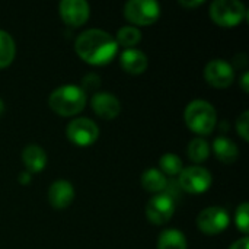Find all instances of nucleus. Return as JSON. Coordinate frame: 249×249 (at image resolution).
<instances>
[{"label": "nucleus", "mask_w": 249, "mask_h": 249, "mask_svg": "<svg viewBox=\"0 0 249 249\" xmlns=\"http://www.w3.org/2000/svg\"><path fill=\"white\" fill-rule=\"evenodd\" d=\"M74 50L83 61L93 66H102L115 57L118 44L111 34L102 29H88L77 36Z\"/></svg>", "instance_id": "nucleus-1"}, {"label": "nucleus", "mask_w": 249, "mask_h": 249, "mask_svg": "<svg viewBox=\"0 0 249 249\" xmlns=\"http://www.w3.org/2000/svg\"><path fill=\"white\" fill-rule=\"evenodd\" d=\"M61 19L70 26H82L89 19V4L85 0H63L58 4Z\"/></svg>", "instance_id": "nucleus-11"}, {"label": "nucleus", "mask_w": 249, "mask_h": 249, "mask_svg": "<svg viewBox=\"0 0 249 249\" xmlns=\"http://www.w3.org/2000/svg\"><path fill=\"white\" fill-rule=\"evenodd\" d=\"M66 133H67L69 140L77 146H90L99 137L98 125L92 120L85 118V117H79L70 121Z\"/></svg>", "instance_id": "nucleus-7"}, {"label": "nucleus", "mask_w": 249, "mask_h": 249, "mask_svg": "<svg viewBox=\"0 0 249 249\" xmlns=\"http://www.w3.org/2000/svg\"><path fill=\"white\" fill-rule=\"evenodd\" d=\"M249 73L248 71H245L244 74H242V79H241V85H242V89H244V92H249Z\"/></svg>", "instance_id": "nucleus-26"}, {"label": "nucleus", "mask_w": 249, "mask_h": 249, "mask_svg": "<svg viewBox=\"0 0 249 249\" xmlns=\"http://www.w3.org/2000/svg\"><path fill=\"white\" fill-rule=\"evenodd\" d=\"M158 249H187V239L181 231L166 229L159 235Z\"/></svg>", "instance_id": "nucleus-18"}, {"label": "nucleus", "mask_w": 249, "mask_h": 249, "mask_svg": "<svg viewBox=\"0 0 249 249\" xmlns=\"http://www.w3.org/2000/svg\"><path fill=\"white\" fill-rule=\"evenodd\" d=\"M175 213V201L168 194H156L146 204V216L152 225L160 226L171 220Z\"/></svg>", "instance_id": "nucleus-9"}, {"label": "nucleus", "mask_w": 249, "mask_h": 249, "mask_svg": "<svg viewBox=\"0 0 249 249\" xmlns=\"http://www.w3.org/2000/svg\"><path fill=\"white\" fill-rule=\"evenodd\" d=\"M92 109L96 115H99L104 120H114L118 117L121 111V104L120 101L108 92H98L92 98Z\"/></svg>", "instance_id": "nucleus-12"}, {"label": "nucleus", "mask_w": 249, "mask_h": 249, "mask_svg": "<svg viewBox=\"0 0 249 249\" xmlns=\"http://www.w3.org/2000/svg\"><path fill=\"white\" fill-rule=\"evenodd\" d=\"M142 39V32L136 28V26H123L121 29H118L117 32V44L123 45L127 48H133L136 44H139Z\"/></svg>", "instance_id": "nucleus-21"}, {"label": "nucleus", "mask_w": 249, "mask_h": 249, "mask_svg": "<svg viewBox=\"0 0 249 249\" xmlns=\"http://www.w3.org/2000/svg\"><path fill=\"white\" fill-rule=\"evenodd\" d=\"M159 166H160V172L166 177H175L179 175L182 171V160L174 155V153H165L160 160H159Z\"/></svg>", "instance_id": "nucleus-22"}, {"label": "nucleus", "mask_w": 249, "mask_h": 249, "mask_svg": "<svg viewBox=\"0 0 249 249\" xmlns=\"http://www.w3.org/2000/svg\"><path fill=\"white\" fill-rule=\"evenodd\" d=\"M74 198V188L66 179L53 182L48 188V201L55 210H63L71 204Z\"/></svg>", "instance_id": "nucleus-13"}, {"label": "nucleus", "mask_w": 249, "mask_h": 249, "mask_svg": "<svg viewBox=\"0 0 249 249\" xmlns=\"http://www.w3.org/2000/svg\"><path fill=\"white\" fill-rule=\"evenodd\" d=\"M210 155V146L209 143L201 139V137H196L190 142L188 144V158L194 162V163H201L204 162Z\"/></svg>", "instance_id": "nucleus-20"}, {"label": "nucleus", "mask_w": 249, "mask_h": 249, "mask_svg": "<svg viewBox=\"0 0 249 249\" xmlns=\"http://www.w3.org/2000/svg\"><path fill=\"white\" fill-rule=\"evenodd\" d=\"M236 131L238 134L245 140L248 142L249 140V112L245 111L236 121Z\"/></svg>", "instance_id": "nucleus-24"}, {"label": "nucleus", "mask_w": 249, "mask_h": 249, "mask_svg": "<svg viewBox=\"0 0 249 249\" xmlns=\"http://www.w3.org/2000/svg\"><path fill=\"white\" fill-rule=\"evenodd\" d=\"M50 108L61 115L71 117L85 109L86 105V92L74 85H64L51 92L48 98Z\"/></svg>", "instance_id": "nucleus-2"}, {"label": "nucleus", "mask_w": 249, "mask_h": 249, "mask_svg": "<svg viewBox=\"0 0 249 249\" xmlns=\"http://www.w3.org/2000/svg\"><path fill=\"white\" fill-rule=\"evenodd\" d=\"M248 245H249V241H248V238L245 236V238L238 239L236 242H233L229 249H248Z\"/></svg>", "instance_id": "nucleus-25"}, {"label": "nucleus", "mask_w": 249, "mask_h": 249, "mask_svg": "<svg viewBox=\"0 0 249 249\" xmlns=\"http://www.w3.org/2000/svg\"><path fill=\"white\" fill-rule=\"evenodd\" d=\"M184 117L188 128L200 136L212 134L217 123V112L214 107L203 99L190 102L185 108Z\"/></svg>", "instance_id": "nucleus-3"}, {"label": "nucleus", "mask_w": 249, "mask_h": 249, "mask_svg": "<svg viewBox=\"0 0 249 249\" xmlns=\"http://www.w3.org/2000/svg\"><path fill=\"white\" fill-rule=\"evenodd\" d=\"M121 67L130 74H142L147 69V57L144 53L136 48H127L120 57Z\"/></svg>", "instance_id": "nucleus-14"}, {"label": "nucleus", "mask_w": 249, "mask_h": 249, "mask_svg": "<svg viewBox=\"0 0 249 249\" xmlns=\"http://www.w3.org/2000/svg\"><path fill=\"white\" fill-rule=\"evenodd\" d=\"M124 16L134 25L147 26L159 19L160 6L153 0H130L124 6Z\"/></svg>", "instance_id": "nucleus-5"}, {"label": "nucleus", "mask_w": 249, "mask_h": 249, "mask_svg": "<svg viewBox=\"0 0 249 249\" xmlns=\"http://www.w3.org/2000/svg\"><path fill=\"white\" fill-rule=\"evenodd\" d=\"M213 182L212 174L198 165L184 168L179 174V185L184 191L190 194H201L206 193Z\"/></svg>", "instance_id": "nucleus-6"}, {"label": "nucleus", "mask_w": 249, "mask_h": 249, "mask_svg": "<svg viewBox=\"0 0 249 249\" xmlns=\"http://www.w3.org/2000/svg\"><path fill=\"white\" fill-rule=\"evenodd\" d=\"M181 6H185V7H197L200 4H203V0H197V1H187V0H181L179 1Z\"/></svg>", "instance_id": "nucleus-27"}, {"label": "nucleus", "mask_w": 249, "mask_h": 249, "mask_svg": "<svg viewBox=\"0 0 249 249\" xmlns=\"http://www.w3.org/2000/svg\"><path fill=\"white\" fill-rule=\"evenodd\" d=\"M204 77L210 86L217 88V89H225L233 83L235 71H233V67L228 61L220 60V58H214L206 66Z\"/></svg>", "instance_id": "nucleus-10"}, {"label": "nucleus", "mask_w": 249, "mask_h": 249, "mask_svg": "<svg viewBox=\"0 0 249 249\" xmlns=\"http://www.w3.org/2000/svg\"><path fill=\"white\" fill-rule=\"evenodd\" d=\"M213 150L216 158L226 165L233 163L238 156H239V149L235 144V142L232 139L228 137H217L213 143Z\"/></svg>", "instance_id": "nucleus-16"}, {"label": "nucleus", "mask_w": 249, "mask_h": 249, "mask_svg": "<svg viewBox=\"0 0 249 249\" xmlns=\"http://www.w3.org/2000/svg\"><path fill=\"white\" fill-rule=\"evenodd\" d=\"M235 223H236L238 229H239L244 235H248V232H249V204L248 203H242V204L236 209Z\"/></svg>", "instance_id": "nucleus-23"}, {"label": "nucleus", "mask_w": 249, "mask_h": 249, "mask_svg": "<svg viewBox=\"0 0 249 249\" xmlns=\"http://www.w3.org/2000/svg\"><path fill=\"white\" fill-rule=\"evenodd\" d=\"M19 181H20L22 184H28V182L31 181V174H29V172H22V174L19 175Z\"/></svg>", "instance_id": "nucleus-28"}, {"label": "nucleus", "mask_w": 249, "mask_h": 249, "mask_svg": "<svg viewBox=\"0 0 249 249\" xmlns=\"http://www.w3.org/2000/svg\"><path fill=\"white\" fill-rule=\"evenodd\" d=\"M22 160L29 174L41 172L47 165V153L36 144H29L22 152Z\"/></svg>", "instance_id": "nucleus-15"}, {"label": "nucleus", "mask_w": 249, "mask_h": 249, "mask_svg": "<svg viewBox=\"0 0 249 249\" xmlns=\"http://www.w3.org/2000/svg\"><path fill=\"white\" fill-rule=\"evenodd\" d=\"M16 54V45L9 32L0 29V69L7 67Z\"/></svg>", "instance_id": "nucleus-19"}, {"label": "nucleus", "mask_w": 249, "mask_h": 249, "mask_svg": "<svg viewBox=\"0 0 249 249\" xmlns=\"http://www.w3.org/2000/svg\"><path fill=\"white\" fill-rule=\"evenodd\" d=\"M142 187L149 193H162L168 187L166 177L155 168H150L143 172L142 175Z\"/></svg>", "instance_id": "nucleus-17"}, {"label": "nucleus", "mask_w": 249, "mask_h": 249, "mask_svg": "<svg viewBox=\"0 0 249 249\" xmlns=\"http://www.w3.org/2000/svg\"><path fill=\"white\" fill-rule=\"evenodd\" d=\"M229 222L231 220H229L228 212L217 206L204 209L197 217L198 229L209 236L222 233L229 226Z\"/></svg>", "instance_id": "nucleus-8"}, {"label": "nucleus", "mask_w": 249, "mask_h": 249, "mask_svg": "<svg viewBox=\"0 0 249 249\" xmlns=\"http://www.w3.org/2000/svg\"><path fill=\"white\" fill-rule=\"evenodd\" d=\"M3 112H4V104H3V101L0 99V117L3 115Z\"/></svg>", "instance_id": "nucleus-29"}, {"label": "nucleus", "mask_w": 249, "mask_h": 249, "mask_svg": "<svg viewBox=\"0 0 249 249\" xmlns=\"http://www.w3.org/2000/svg\"><path fill=\"white\" fill-rule=\"evenodd\" d=\"M245 15L247 9L239 0H216L210 4V18L219 26H236L244 20Z\"/></svg>", "instance_id": "nucleus-4"}]
</instances>
